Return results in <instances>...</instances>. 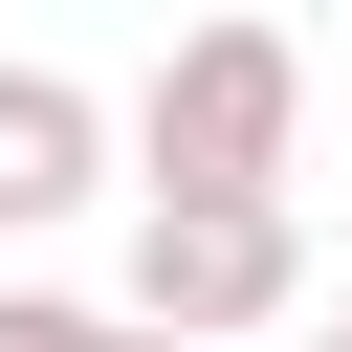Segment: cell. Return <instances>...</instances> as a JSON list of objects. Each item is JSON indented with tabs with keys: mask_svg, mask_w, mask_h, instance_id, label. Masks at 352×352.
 <instances>
[{
	"mask_svg": "<svg viewBox=\"0 0 352 352\" xmlns=\"http://www.w3.org/2000/svg\"><path fill=\"white\" fill-rule=\"evenodd\" d=\"M110 176H132L110 88H66V66H0V242H22V220H88Z\"/></svg>",
	"mask_w": 352,
	"mask_h": 352,
	"instance_id": "3",
	"label": "cell"
},
{
	"mask_svg": "<svg viewBox=\"0 0 352 352\" xmlns=\"http://www.w3.org/2000/svg\"><path fill=\"white\" fill-rule=\"evenodd\" d=\"M0 352H176V330H132V308H88V286H0Z\"/></svg>",
	"mask_w": 352,
	"mask_h": 352,
	"instance_id": "4",
	"label": "cell"
},
{
	"mask_svg": "<svg viewBox=\"0 0 352 352\" xmlns=\"http://www.w3.org/2000/svg\"><path fill=\"white\" fill-rule=\"evenodd\" d=\"M110 308L176 330V352H242V330L308 308V220H286V198H132V286H110Z\"/></svg>",
	"mask_w": 352,
	"mask_h": 352,
	"instance_id": "2",
	"label": "cell"
},
{
	"mask_svg": "<svg viewBox=\"0 0 352 352\" xmlns=\"http://www.w3.org/2000/svg\"><path fill=\"white\" fill-rule=\"evenodd\" d=\"M110 132H132V198H286V176H308V44L220 0V22L154 44V88H132Z\"/></svg>",
	"mask_w": 352,
	"mask_h": 352,
	"instance_id": "1",
	"label": "cell"
},
{
	"mask_svg": "<svg viewBox=\"0 0 352 352\" xmlns=\"http://www.w3.org/2000/svg\"><path fill=\"white\" fill-rule=\"evenodd\" d=\"M330 352H352V330H330Z\"/></svg>",
	"mask_w": 352,
	"mask_h": 352,
	"instance_id": "5",
	"label": "cell"
}]
</instances>
